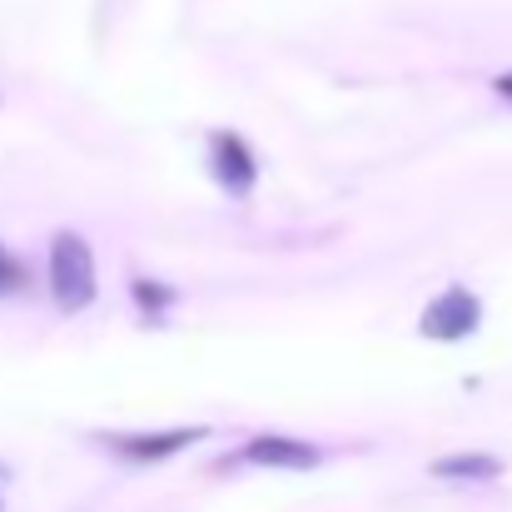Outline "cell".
Segmentation results:
<instances>
[{
  "instance_id": "obj_1",
  "label": "cell",
  "mask_w": 512,
  "mask_h": 512,
  "mask_svg": "<svg viewBox=\"0 0 512 512\" xmlns=\"http://www.w3.org/2000/svg\"><path fill=\"white\" fill-rule=\"evenodd\" d=\"M50 294L65 314H80L95 304L100 279H95V249L80 234H55L50 239Z\"/></svg>"
},
{
  "instance_id": "obj_5",
  "label": "cell",
  "mask_w": 512,
  "mask_h": 512,
  "mask_svg": "<svg viewBox=\"0 0 512 512\" xmlns=\"http://www.w3.org/2000/svg\"><path fill=\"white\" fill-rule=\"evenodd\" d=\"M244 463H259V468H314L319 463V448L314 443H299V438H279V433H264L244 448Z\"/></svg>"
},
{
  "instance_id": "obj_3",
  "label": "cell",
  "mask_w": 512,
  "mask_h": 512,
  "mask_svg": "<svg viewBox=\"0 0 512 512\" xmlns=\"http://www.w3.org/2000/svg\"><path fill=\"white\" fill-rule=\"evenodd\" d=\"M209 170H214V179H219L229 194H239V199L259 184V160H254V150H249L234 130H214V135H209Z\"/></svg>"
},
{
  "instance_id": "obj_4",
  "label": "cell",
  "mask_w": 512,
  "mask_h": 512,
  "mask_svg": "<svg viewBox=\"0 0 512 512\" xmlns=\"http://www.w3.org/2000/svg\"><path fill=\"white\" fill-rule=\"evenodd\" d=\"M199 438H204V428H170V433H120V438H105V443L125 463H165V458L184 453Z\"/></svg>"
},
{
  "instance_id": "obj_6",
  "label": "cell",
  "mask_w": 512,
  "mask_h": 512,
  "mask_svg": "<svg viewBox=\"0 0 512 512\" xmlns=\"http://www.w3.org/2000/svg\"><path fill=\"white\" fill-rule=\"evenodd\" d=\"M503 463L493 453H458V458H438L433 463V478H473V483H488L498 478Z\"/></svg>"
},
{
  "instance_id": "obj_2",
  "label": "cell",
  "mask_w": 512,
  "mask_h": 512,
  "mask_svg": "<svg viewBox=\"0 0 512 512\" xmlns=\"http://www.w3.org/2000/svg\"><path fill=\"white\" fill-rule=\"evenodd\" d=\"M478 324H483V304H478V294H473L468 284H448V289L423 309V319H418L423 339H438V343L473 339Z\"/></svg>"
},
{
  "instance_id": "obj_7",
  "label": "cell",
  "mask_w": 512,
  "mask_h": 512,
  "mask_svg": "<svg viewBox=\"0 0 512 512\" xmlns=\"http://www.w3.org/2000/svg\"><path fill=\"white\" fill-rule=\"evenodd\" d=\"M25 284H30V279H25V264L0 244V299H5V294H20Z\"/></svg>"
},
{
  "instance_id": "obj_8",
  "label": "cell",
  "mask_w": 512,
  "mask_h": 512,
  "mask_svg": "<svg viewBox=\"0 0 512 512\" xmlns=\"http://www.w3.org/2000/svg\"><path fill=\"white\" fill-rule=\"evenodd\" d=\"M493 85H498V95H503V100H512V75H498Z\"/></svg>"
}]
</instances>
